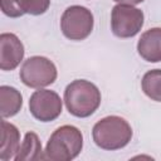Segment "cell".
<instances>
[{
  "label": "cell",
  "instance_id": "1",
  "mask_svg": "<svg viewBox=\"0 0 161 161\" xmlns=\"http://www.w3.org/2000/svg\"><path fill=\"white\" fill-rule=\"evenodd\" d=\"M101 99L102 97L98 87L86 79L70 82L64 91V103L68 112L79 118L93 114L98 109Z\"/></svg>",
  "mask_w": 161,
  "mask_h": 161
},
{
  "label": "cell",
  "instance_id": "2",
  "mask_svg": "<svg viewBox=\"0 0 161 161\" xmlns=\"http://www.w3.org/2000/svg\"><path fill=\"white\" fill-rule=\"evenodd\" d=\"M92 137L94 143L102 150L114 151L130 143L132 128L125 118L119 116H107L93 126Z\"/></svg>",
  "mask_w": 161,
  "mask_h": 161
},
{
  "label": "cell",
  "instance_id": "3",
  "mask_svg": "<svg viewBox=\"0 0 161 161\" xmlns=\"http://www.w3.org/2000/svg\"><path fill=\"white\" fill-rule=\"evenodd\" d=\"M83 148V135L72 125L58 127L49 137L44 158L52 161H70L75 158Z\"/></svg>",
  "mask_w": 161,
  "mask_h": 161
},
{
  "label": "cell",
  "instance_id": "4",
  "mask_svg": "<svg viewBox=\"0 0 161 161\" xmlns=\"http://www.w3.org/2000/svg\"><path fill=\"white\" fill-rule=\"evenodd\" d=\"M58 75L55 64L42 55L29 57L24 60L19 77L20 80L30 88H43L55 82Z\"/></svg>",
  "mask_w": 161,
  "mask_h": 161
},
{
  "label": "cell",
  "instance_id": "5",
  "mask_svg": "<svg viewBox=\"0 0 161 161\" xmlns=\"http://www.w3.org/2000/svg\"><path fill=\"white\" fill-rule=\"evenodd\" d=\"M93 14L84 6L72 5L67 8L60 18V30L70 40H83L93 30Z\"/></svg>",
  "mask_w": 161,
  "mask_h": 161
},
{
  "label": "cell",
  "instance_id": "6",
  "mask_svg": "<svg viewBox=\"0 0 161 161\" xmlns=\"http://www.w3.org/2000/svg\"><path fill=\"white\" fill-rule=\"evenodd\" d=\"M143 13L141 9L128 4H117L111 13V29L118 38H132L143 26Z\"/></svg>",
  "mask_w": 161,
  "mask_h": 161
},
{
  "label": "cell",
  "instance_id": "7",
  "mask_svg": "<svg viewBox=\"0 0 161 161\" xmlns=\"http://www.w3.org/2000/svg\"><path fill=\"white\" fill-rule=\"evenodd\" d=\"M62 99L59 94L50 89L39 88L29 98V111L40 122H50L62 113Z\"/></svg>",
  "mask_w": 161,
  "mask_h": 161
},
{
  "label": "cell",
  "instance_id": "8",
  "mask_svg": "<svg viewBox=\"0 0 161 161\" xmlns=\"http://www.w3.org/2000/svg\"><path fill=\"white\" fill-rule=\"evenodd\" d=\"M24 45L13 33L0 35V68L1 70L15 69L24 58Z\"/></svg>",
  "mask_w": 161,
  "mask_h": 161
},
{
  "label": "cell",
  "instance_id": "9",
  "mask_svg": "<svg viewBox=\"0 0 161 161\" xmlns=\"http://www.w3.org/2000/svg\"><path fill=\"white\" fill-rule=\"evenodd\" d=\"M50 5V0H0L1 11L10 18H19L24 14L42 15Z\"/></svg>",
  "mask_w": 161,
  "mask_h": 161
},
{
  "label": "cell",
  "instance_id": "10",
  "mask_svg": "<svg viewBox=\"0 0 161 161\" xmlns=\"http://www.w3.org/2000/svg\"><path fill=\"white\" fill-rule=\"evenodd\" d=\"M137 52L146 62H161V28H151L146 30L138 39Z\"/></svg>",
  "mask_w": 161,
  "mask_h": 161
},
{
  "label": "cell",
  "instance_id": "11",
  "mask_svg": "<svg viewBox=\"0 0 161 161\" xmlns=\"http://www.w3.org/2000/svg\"><path fill=\"white\" fill-rule=\"evenodd\" d=\"M20 147V132L18 127L3 118L1 121V143H0V160L9 161L14 158Z\"/></svg>",
  "mask_w": 161,
  "mask_h": 161
},
{
  "label": "cell",
  "instance_id": "12",
  "mask_svg": "<svg viewBox=\"0 0 161 161\" xmlns=\"http://www.w3.org/2000/svg\"><path fill=\"white\" fill-rule=\"evenodd\" d=\"M23 106L21 93L10 86L0 87V112L3 118L15 116Z\"/></svg>",
  "mask_w": 161,
  "mask_h": 161
},
{
  "label": "cell",
  "instance_id": "13",
  "mask_svg": "<svg viewBox=\"0 0 161 161\" xmlns=\"http://www.w3.org/2000/svg\"><path fill=\"white\" fill-rule=\"evenodd\" d=\"M44 158L42 156V142L34 132H26L24 141L20 143V147L14 157L15 161H34Z\"/></svg>",
  "mask_w": 161,
  "mask_h": 161
},
{
  "label": "cell",
  "instance_id": "14",
  "mask_svg": "<svg viewBox=\"0 0 161 161\" xmlns=\"http://www.w3.org/2000/svg\"><path fill=\"white\" fill-rule=\"evenodd\" d=\"M141 87L148 98L161 102V69H151L146 72L142 77Z\"/></svg>",
  "mask_w": 161,
  "mask_h": 161
},
{
  "label": "cell",
  "instance_id": "15",
  "mask_svg": "<svg viewBox=\"0 0 161 161\" xmlns=\"http://www.w3.org/2000/svg\"><path fill=\"white\" fill-rule=\"evenodd\" d=\"M118 4H128V5H137V4H141L143 0H113Z\"/></svg>",
  "mask_w": 161,
  "mask_h": 161
}]
</instances>
